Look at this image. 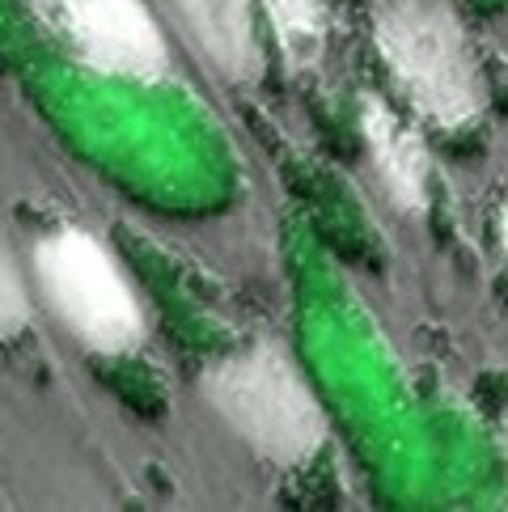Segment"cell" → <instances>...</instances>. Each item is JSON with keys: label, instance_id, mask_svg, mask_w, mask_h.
I'll return each mask as SVG.
<instances>
[{"label": "cell", "instance_id": "52a82bcc", "mask_svg": "<svg viewBox=\"0 0 508 512\" xmlns=\"http://www.w3.org/2000/svg\"><path fill=\"white\" fill-rule=\"evenodd\" d=\"M271 30L293 64H310L322 51L326 34V0H263Z\"/></svg>", "mask_w": 508, "mask_h": 512}, {"label": "cell", "instance_id": "277c9868", "mask_svg": "<svg viewBox=\"0 0 508 512\" xmlns=\"http://www.w3.org/2000/svg\"><path fill=\"white\" fill-rule=\"evenodd\" d=\"M81 64L106 77H166V39L140 0H30Z\"/></svg>", "mask_w": 508, "mask_h": 512}, {"label": "cell", "instance_id": "7a4b0ae2", "mask_svg": "<svg viewBox=\"0 0 508 512\" xmlns=\"http://www.w3.org/2000/svg\"><path fill=\"white\" fill-rule=\"evenodd\" d=\"M377 47L398 85L441 127H462L483 111V72L462 22L437 0H398L381 13Z\"/></svg>", "mask_w": 508, "mask_h": 512}, {"label": "cell", "instance_id": "3957f363", "mask_svg": "<svg viewBox=\"0 0 508 512\" xmlns=\"http://www.w3.org/2000/svg\"><path fill=\"white\" fill-rule=\"evenodd\" d=\"M34 276L56 318L89 352L119 356L144 339V309L115 254L85 229H56L34 246Z\"/></svg>", "mask_w": 508, "mask_h": 512}, {"label": "cell", "instance_id": "8992f818", "mask_svg": "<svg viewBox=\"0 0 508 512\" xmlns=\"http://www.w3.org/2000/svg\"><path fill=\"white\" fill-rule=\"evenodd\" d=\"M183 22L195 43L225 77H250L259 68V39H254L250 0H178Z\"/></svg>", "mask_w": 508, "mask_h": 512}, {"label": "cell", "instance_id": "ba28073f", "mask_svg": "<svg viewBox=\"0 0 508 512\" xmlns=\"http://www.w3.org/2000/svg\"><path fill=\"white\" fill-rule=\"evenodd\" d=\"M26 314H30V301H26V288H22V276L13 271L9 254L0 250V339L17 335L26 326Z\"/></svg>", "mask_w": 508, "mask_h": 512}, {"label": "cell", "instance_id": "6da1fadb", "mask_svg": "<svg viewBox=\"0 0 508 512\" xmlns=\"http://www.w3.org/2000/svg\"><path fill=\"white\" fill-rule=\"evenodd\" d=\"M204 394L216 415L242 441L280 466H297L326 436V419L314 390L280 347H250L221 360L204 377Z\"/></svg>", "mask_w": 508, "mask_h": 512}, {"label": "cell", "instance_id": "5b68a950", "mask_svg": "<svg viewBox=\"0 0 508 512\" xmlns=\"http://www.w3.org/2000/svg\"><path fill=\"white\" fill-rule=\"evenodd\" d=\"M365 140L386 195L398 212H420L428 199V153L424 140L398 119L386 102L365 98Z\"/></svg>", "mask_w": 508, "mask_h": 512}]
</instances>
